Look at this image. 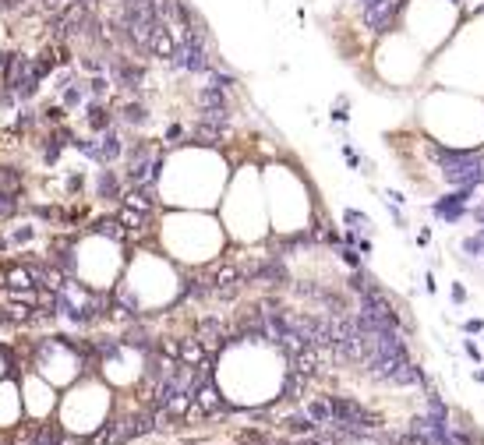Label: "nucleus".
Returning a JSON list of instances; mask_svg holds the SVG:
<instances>
[{
  "label": "nucleus",
  "mask_w": 484,
  "mask_h": 445,
  "mask_svg": "<svg viewBox=\"0 0 484 445\" xmlns=\"http://www.w3.org/2000/svg\"><path fill=\"white\" fill-rule=\"evenodd\" d=\"M301 445H340V438H315V434H308Z\"/></svg>",
  "instance_id": "nucleus-9"
},
{
  "label": "nucleus",
  "mask_w": 484,
  "mask_h": 445,
  "mask_svg": "<svg viewBox=\"0 0 484 445\" xmlns=\"http://www.w3.org/2000/svg\"><path fill=\"white\" fill-rule=\"evenodd\" d=\"M180 361H184V364H201V361H205V346H201L198 339H187V343L180 346Z\"/></svg>",
  "instance_id": "nucleus-6"
},
{
  "label": "nucleus",
  "mask_w": 484,
  "mask_h": 445,
  "mask_svg": "<svg viewBox=\"0 0 484 445\" xmlns=\"http://www.w3.org/2000/svg\"><path fill=\"white\" fill-rule=\"evenodd\" d=\"M149 120V113H145V106L142 103H128V106H120V124H145Z\"/></svg>",
  "instance_id": "nucleus-4"
},
{
  "label": "nucleus",
  "mask_w": 484,
  "mask_h": 445,
  "mask_svg": "<svg viewBox=\"0 0 484 445\" xmlns=\"http://www.w3.org/2000/svg\"><path fill=\"white\" fill-rule=\"evenodd\" d=\"M124 205H128V208H135V212H149V208L156 205V198H152L149 184H135V187L124 194Z\"/></svg>",
  "instance_id": "nucleus-2"
},
{
  "label": "nucleus",
  "mask_w": 484,
  "mask_h": 445,
  "mask_svg": "<svg viewBox=\"0 0 484 445\" xmlns=\"http://www.w3.org/2000/svg\"><path fill=\"white\" fill-rule=\"evenodd\" d=\"M177 138H184V127H170L166 131V142H177Z\"/></svg>",
  "instance_id": "nucleus-10"
},
{
  "label": "nucleus",
  "mask_w": 484,
  "mask_h": 445,
  "mask_svg": "<svg viewBox=\"0 0 484 445\" xmlns=\"http://www.w3.org/2000/svg\"><path fill=\"white\" fill-rule=\"evenodd\" d=\"M32 445H57V431H54V427H43V431L32 438Z\"/></svg>",
  "instance_id": "nucleus-8"
},
{
  "label": "nucleus",
  "mask_w": 484,
  "mask_h": 445,
  "mask_svg": "<svg viewBox=\"0 0 484 445\" xmlns=\"http://www.w3.org/2000/svg\"><path fill=\"white\" fill-rule=\"evenodd\" d=\"M308 417L318 420V424H329V420H333V406H329V399H315V403H308Z\"/></svg>",
  "instance_id": "nucleus-7"
},
{
  "label": "nucleus",
  "mask_w": 484,
  "mask_h": 445,
  "mask_svg": "<svg viewBox=\"0 0 484 445\" xmlns=\"http://www.w3.org/2000/svg\"><path fill=\"white\" fill-rule=\"evenodd\" d=\"M96 194H99V198H120V177L103 166L99 177H96Z\"/></svg>",
  "instance_id": "nucleus-3"
},
{
  "label": "nucleus",
  "mask_w": 484,
  "mask_h": 445,
  "mask_svg": "<svg viewBox=\"0 0 484 445\" xmlns=\"http://www.w3.org/2000/svg\"><path fill=\"white\" fill-rule=\"evenodd\" d=\"M283 424H287V431H290V434H315V420H311L308 413H297V417H287Z\"/></svg>",
  "instance_id": "nucleus-5"
},
{
  "label": "nucleus",
  "mask_w": 484,
  "mask_h": 445,
  "mask_svg": "<svg viewBox=\"0 0 484 445\" xmlns=\"http://www.w3.org/2000/svg\"><path fill=\"white\" fill-rule=\"evenodd\" d=\"M85 124L92 127V131H110L113 127V113L103 106V103H85Z\"/></svg>",
  "instance_id": "nucleus-1"
}]
</instances>
